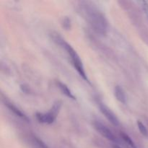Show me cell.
<instances>
[{
  "mask_svg": "<svg viewBox=\"0 0 148 148\" xmlns=\"http://www.w3.org/2000/svg\"><path fill=\"white\" fill-rule=\"evenodd\" d=\"M58 114H56L55 111L51 109L47 114H42V113H37L36 114V117L38 121L42 124H51L55 121L56 118V116Z\"/></svg>",
  "mask_w": 148,
  "mask_h": 148,
  "instance_id": "cell-5",
  "label": "cell"
},
{
  "mask_svg": "<svg viewBox=\"0 0 148 148\" xmlns=\"http://www.w3.org/2000/svg\"><path fill=\"white\" fill-rule=\"evenodd\" d=\"M100 110H101V113L103 114L106 116V118L111 123L114 124V126H118L119 124V121L118 118L116 116V114L108 108V106L103 103H100L99 105Z\"/></svg>",
  "mask_w": 148,
  "mask_h": 148,
  "instance_id": "cell-4",
  "label": "cell"
},
{
  "mask_svg": "<svg viewBox=\"0 0 148 148\" xmlns=\"http://www.w3.org/2000/svg\"><path fill=\"white\" fill-rule=\"evenodd\" d=\"M114 95L116 99L118 100L119 102L125 104L127 102V98H126L125 92H124V90L119 85H116L114 88Z\"/></svg>",
  "mask_w": 148,
  "mask_h": 148,
  "instance_id": "cell-6",
  "label": "cell"
},
{
  "mask_svg": "<svg viewBox=\"0 0 148 148\" xmlns=\"http://www.w3.org/2000/svg\"><path fill=\"white\" fill-rule=\"evenodd\" d=\"M120 135H121V137H122L124 141L126 143H127V145H130L132 148H137L135 144H134V143L132 141V140L130 138V137L128 135V134H125L124 132H121Z\"/></svg>",
  "mask_w": 148,
  "mask_h": 148,
  "instance_id": "cell-9",
  "label": "cell"
},
{
  "mask_svg": "<svg viewBox=\"0 0 148 148\" xmlns=\"http://www.w3.org/2000/svg\"><path fill=\"white\" fill-rule=\"evenodd\" d=\"M140 3L141 4L142 8H143V11L145 13L146 16H147L148 18V3L146 1H140Z\"/></svg>",
  "mask_w": 148,
  "mask_h": 148,
  "instance_id": "cell-13",
  "label": "cell"
},
{
  "mask_svg": "<svg viewBox=\"0 0 148 148\" xmlns=\"http://www.w3.org/2000/svg\"><path fill=\"white\" fill-rule=\"evenodd\" d=\"M56 85H57L58 88L60 89L61 92H62L64 95H65L66 97H68V98H72V100L76 99V98L75 97V95L72 94V92H71L70 90L68 88V87L66 86L64 83H62V82L58 81V82H56Z\"/></svg>",
  "mask_w": 148,
  "mask_h": 148,
  "instance_id": "cell-8",
  "label": "cell"
},
{
  "mask_svg": "<svg viewBox=\"0 0 148 148\" xmlns=\"http://www.w3.org/2000/svg\"><path fill=\"white\" fill-rule=\"evenodd\" d=\"M137 127H138L139 130H140V132L142 133L143 135L147 136L148 132H147V128H146L145 126L140 121H137Z\"/></svg>",
  "mask_w": 148,
  "mask_h": 148,
  "instance_id": "cell-11",
  "label": "cell"
},
{
  "mask_svg": "<svg viewBox=\"0 0 148 148\" xmlns=\"http://www.w3.org/2000/svg\"><path fill=\"white\" fill-rule=\"evenodd\" d=\"M5 105L7 106L9 108V109H10L11 111H12V112L14 113L16 116L20 117V118L23 119L25 120V121H27V122H29V121H30V119L27 118V116H25V114H23V113L22 112V111H20L19 108H17V107L14 106L13 104L10 103H5Z\"/></svg>",
  "mask_w": 148,
  "mask_h": 148,
  "instance_id": "cell-7",
  "label": "cell"
},
{
  "mask_svg": "<svg viewBox=\"0 0 148 148\" xmlns=\"http://www.w3.org/2000/svg\"><path fill=\"white\" fill-rule=\"evenodd\" d=\"M61 45H62V46H64V49L66 51L68 54H69V56H70V59L71 60H72V64H73L74 66H75V68L76 69V70L77 71L78 73L79 74V75H80L85 80L88 81V77H87L86 73H85V69H84L82 62V61H81L80 58H79V55L77 54V53L75 51V49H74L70 45L68 44L66 42L63 41L61 43Z\"/></svg>",
  "mask_w": 148,
  "mask_h": 148,
  "instance_id": "cell-2",
  "label": "cell"
},
{
  "mask_svg": "<svg viewBox=\"0 0 148 148\" xmlns=\"http://www.w3.org/2000/svg\"><path fill=\"white\" fill-rule=\"evenodd\" d=\"M94 126H95V128L96 129L97 131L103 136L105 138H106L107 140H110L111 142H117L116 138L115 135L113 134L112 132L108 128V127H106L105 125L102 124V123L99 122V121H95L94 123Z\"/></svg>",
  "mask_w": 148,
  "mask_h": 148,
  "instance_id": "cell-3",
  "label": "cell"
},
{
  "mask_svg": "<svg viewBox=\"0 0 148 148\" xmlns=\"http://www.w3.org/2000/svg\"><path fill=\"white\" fill-rule=\"evenodd\" d=\"M62 25L66 30H69L71 27V20L70 19H69L68 17H65L63 20V23H62Z\"/></svg>",
  "mask_w": 148,
  "mask_h": 148,
  "instance_id": "cell-12",
  "label": "cell"
},
{
  "mask_svg": "<svg viewBox=\"0 0 148 148\" xmlns=\"http://www.w3.org/2000/svg\"><path fill=\"white\" fill-rule=\"evenodd\" d=\"M33 140L34 143L36 144V145L38 148H49L47 145H46L44 142L42 141L40 139H39L38 137H33Z\"/></svg>",
  "mask_w": 148,
  "mask_h": 148,
  "instance_id": "cell-10",
  "label": "cell"
},
{
  "mask_svg": "<svg viewBox=\"0 0 148 148\" xmlns=\"http://www.w3.org/2000/svg\"><path fill=\"white\" fill-rule=\"evenodd\" d=\"M113 148H121V147H119V146L116 145H114L113 146Z\"/></svg>",
  "mask_w": 148,
  "mask_h": 148,
  "instance_id": "cell-14",
  "label": "cell"
},
{
  "mask_svg": "<svg viewBox=\"0 0 148 148\" xmlns=\"http://www.w3.org/2000/svg\"><path fill=\"white\" fill-rule=\"evenodd\" d=\"M87 14L88 21L94 30L98 33L105 35L107 31V22L103 14L93 8L88 10Z\"/></svg>",
  "mask_w": 148,
  "mask_h": 148,
  "instance_id": "cell-1",
  "label": "cell"
}]
</instances>
